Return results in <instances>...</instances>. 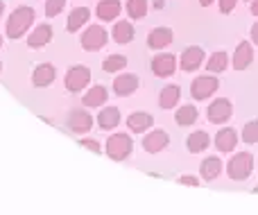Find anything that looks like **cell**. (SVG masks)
<instances>
[{"label":"cell","mask_w":258,"mask_h":215,"mask_svg":"<svg viewBox=\"0 0 258 215\" xmlns=\"http://www.w3.org/2000/svg\"><path fill=\"white\" fill-rule=\"evenodd\" d=\"M34 18H36V14L32 7H16L7 21V36L9 39H21V36L32 27Z\"/></svg>","instance_id":"1"},{"label":"cell","mask_w":258,"mask_h":215,"mask_svg":"<svg viewBox=\"0 0 258 215\" xmlns=\"http://www.w3.org/2000/svg\"><path fill=\"white\" fill-rule=\"evenodd\" d=\"M251 170H254V157H251L249 152L236 154V157L227 163L229 177H231V179H236V181H245L247 177L251 175Z\"/></svg>","instance_id":"2"},{"label":"cell","mask_w":258,"mask_h":215,"mask_svg":"<svg viewBox=\"0 0 258 215\" xmlns=\"http://www.w3.org/2000/svg\"><path fill=\"white\" fill-rule=\"evenodd\" d=\"M132 148H134V143L127 134H113L107 140V157L113 159V161H125L129 154H132Z\"/></svg>","instance_id":"3"},{"label":"cell","mask_w":258,"mask_h":215,"mask_svg":"<svg viewBox=\"0 0 258 215\" xmlns=\"http://www.w3.org/2000/svg\"><path fill=\"white\" fill-rule=\"evenodd\" d=\"M91 82V70L86 66H73L66 73V89L71 93H80L86 89V84Z\"/></svg>","instance_id":"4"},{"label":"cell","mask_w":258,"mask_h":215,"mask_svg":"<svg viewBox=\"0 0 258 215\" xmlns=\"http://www.w3.org/2000/svg\"><path fill=\"white\" fill-rule=\"evenodd\" d=\"M218 86H220L218 77H213V75H202V77H197V80H192V84H190V95H192L195 100H206L209 95H213L215 91H218Z\"/></svg>","instance_id":"5"},{"label":"cell","mask_w":258,"mask_h":215,"mask_svg":"<svg viewBox=\"0 0 258 215\" xmlns=\"http://www.w3.org/2000/svg\"><path fill=\"white\" fill-rule=\"evenodd\" d=\"M104 43H107V30L102 25H89V30L82 34V48L89 52L104 48Z\"/></svg>","instance_id":"6"},{"label":"cell","mask_w":258,"mask_h":215,"mask_svg":"<svg viewBox=\"0 0 258 215\" xmlns=\"http://www.w3.org/2000/svg\"><path fill=\"white\" fill-rule=\"evenodd\" d=\"M231 113H233L231 102H229L227 98H218L215 102L209 104L206 116H209V120L213 122V125H222V122H227L229 118H231Z\"/></svg>","instance_id":"7"},{"label":"cell","mask_w":258,"mask_h":215,"mask_svg":"<svg viewBox=\"0 0 258 215\" xmlns=\"http://www.w3.org/2000/svg\"><path fill=\"white\" fill-rule=\"evenodd\" d=\"M93 127V118L89 111H82V109H73L68 113V129L75 131V134H86Z\"/></svg>","instance_id":"8"},{"label":"cell","mask_w":258,"mask_h":215,"mask_svg":"<svg viewBox=\"0 0 258 215\" xmlns=\"http://www.w3.org/2000/svg\"><path fill=\"white\" fill-rule=\"evenodd\" d=\"M150 68L156 77H170L174 73V68H177V57H174V54H168V52L156 54V57L152 59Z\"/></svg>","instance_id":"9"},{"label":"cell","mask_w":258,"mask_h":215,"mask_svg":"<svg viewBox=\"0 0 258 215\" xmlns=\"http://www.w3.org/2000/svg\"><path fill=\"white\" fill-rule=\"evenodd\" d=\"M202 61H204V50H202L200 45H190V48H186L181 52V57H179L181 70H186V73L197 70V68L202 66Z\"/></svg>","instance_id":"10"},{"label":"cell","mask_w":258,"mask_h":215,"mask_svg":"<svg viewBox=\"0 0 258 215\" xmlns=\"http://www.w3.org/2000/svg\"><path fill=\"white\" fill-rule=\"evenodd\" d=\"M168 143H170V136L165 134L163 129H154L143 138V150L150 152V154H156V152H161V150L168 148Z\"/></svg>","instance_id":"11"},{"label":"cell","mask_w":258,"mask_h":215,"mask_svg":"<svg viewBox=\"0 0 258 215\" xmlns=\"http://www.w3.org/2000/svg\"><path fill=\"white\" fill-rule=\"evenodd\" d=\"M54 77H57V70H54L52 63H39L34 68V73H32V84L36 89H45V86H50L54 82Z\"/></svg>","instance_id":"12"},{"label":"cell","mask_w":258,"mask_h":215,"mask_svg":"<svg viewBox=\"0 0 258 215\" xmlns=\"http://www.w3.org/2000/svg\"><path fill=\"white\" fill-rule=\"evenodd\" d=\"M172 39H174V34L170 27H154V30L147 34V45H150L152 50H161L172 43Z\"/></svg>","instance_id":"13"},{"label":"cell","mask_w":258,"mask_h":215,"mask_svg":"<svg viewBox=\"0 0 258 215\" xmlns=\"http://www.w3.org/2000/svg\"><path fill=\"white\" fill-rule=\"evenodd\" d=\"M138 89V77L136 75H118L113 80V93L120 95V98H127V95L136 93Z\"/></svg>","instance_id":"14"},{"label":"cell","mask_w":258,"mask_h":215,"mask_svg":"<svg viewBox=\"0 0 258 215\" xmlns=\"http://www.w3.org/2000/svg\"><path fill=\"white\" fill-rule=\"evenodd\" d=\"M251 59H254V50H251V43H247V41L238 43L236 52H233V68H236V70H245V68L251 63Z\"/></svg>","instance_id":"15"},{"label":"cell","mask_w":258,"mask_h":215,"mask_svg":"<svg viewBox=\"0 0 258 215\" xmlns=\"http://www.w3.org/2000/svg\"><path fill=\"white\" fill-rule=\"evenodd\" d=\"M152 122H154V118H152L150 113H145V111H136V113H132V116L127 118V127L134 131V134H143L145 129H150L152 127Z\"/></svg>","instance_id":"16"},{"label":"cell","mask_w":258,"mask_h":215,"mask_svg":"<svg viewBox=\"0 0 258 215\" xmlns=\"http://www.w3.org/2000/svg\"><path fill=\"white\" fill-rule=\"evenodd\" d=\"M89 21H91V12H89V9H86V7H77V9H73L71 16H68L66 30L68 32H77L80 27H84Z\"/></svg>","instance_id":"17"},{"label":"cell","mask_w":258,"mask_h":215,"mask_svg":"<svg viewBox=\"0 0 258 215\" xmlns=\"http://www.w3.org/2000/svg\"><path fill=\"white\" fill-rule=\"evenodd\" d=\"M50 39H52V27L50 25H39V27H34V32L30 34L27 45H30V48H43V45L50 43Z\"/></svg>","instance_id":"18"},{"label":"cell","mask_w":258,"mask_h":215,"mask_svg":"<svg viewBox=\"0 0 258 215\" xmlns=\"http://www.w3.org/2000/svg\"><path fill=\"white\" fill-rule=\"evenodd\" d=\"M98 125H100V129H113V127H118L120 125V109H116V107L102 109L98 116Z\"/></svg>","instance_id":"19"},{"label":"cell","mask_w":258,"mask_h":215,"mask_svg":"<svg viewBox=\"0 0 258 215\" xmlns=\"http://www.w3.org/2000/svg\"><path fill=\"white\" fill-rule=\"evenodd\" d=\"M236 143H238V134L233 129H220L218 136H215V148L220 152H233Z\"/></svg>","instance_id":"20"},{"label":"cell","mask_w":258,"mask_h":215,"mask_svg":"<svg viewBox=\"0 0 258 215\" xmlns=\"http://www.w3.org/2000/svg\"><path fill=\"white\" fill-rule=\"evenodd\" d=\"M120 9V0H102V3H98V18L100 21H113V18H118Z\"/></svg>","instance_id":"21"},{"label":"cell","mask_w":258,"mask_h":215,"mask_svg":"<svg viewBox=\"0 0 258 215\" xmlns=\"http://www.w3.org/2000/svg\"><path fill=\"white\" fill-rule=\"evenodd\" d=\"M179 98H181V89H179L177 84L165 86V89L161 91V95H159V104H161V109H172V107H177Z\"/></svg>","instance_id":"22"},{"label":"cell","mask_w":258,"mask_h":215,"mask_svg":"<svg viewBox=\"0 0 258 215\" xmlns=\"http://www.w3.org/2000/svg\"><path fill=\"white\" fill-rule=\"evenodd\" d=\"M209 143H211V138L206 131H192L186 138V148H188V152H192V154L204 152V150L209 148Z\"/></svg>","instance_id":"23"},{"label":"cell","mask_w":258,"mask_h":215,"mask_svg":"<svg viewBox=\"0 0 258 215\" xmlns=\"http://www.w3.org/2000/svg\"><path fill=\"white\" fill-rule=\"evenodd\" d=\"M200 172H202V177H204L206 181H213L215 177L222 172V161H220L218 157L204 159V161H202V166H200Z\"/></svg>","instance_id":"24"},{"label":"cell","mask_w":258,"mask_h":215,"mask_svg":"<svg viewBox=\"0 0 258 215\" xmlns=\"http://www.w3.org/2000/svg\"><path fill=\"white\" fill-rule=\"evenodd\" d=\"M109 93L104 86H93V89H89V93L82 98V102H84V107H102L104 102H107Z\"/></svg>","instance_id":"25"},{"label":"cell","mask_w":258,"mask_h":215,"mask_svg":"<svg viewBox=\"0 0 258 215\" xmlns=\"http://www.w3.org/2000/svg\"><path fill=\"white\" fill-rule=\"evenodd\" d=\"M174 120H177V125H181V127L195 125V120H197V109L192 107V104H183V107L179 109L177 113H174Z\"/></svg>","instance_id":"26"},{"label":"cell","mask_w":258,"mask_h":215,"mask_svg":"<svg viewBox=\"0 0 258 215\" xmlns=\"http://www.w3.org/2000/svg\"><path fill=\"white\" fill-rule=\"evenodd\" d=\"M134 39V25L127 21H120L116 23V27H113V41L116 43H129V41Z\"/></svg>","instance_id":"27"},{"label":"cell","mask_w":258,"mask_h":215,"mask_svg":"<svg viewBox=\"0 0 258 215\" xmlns=\"http://www.w3.org/2000/svg\"><path fill=\"white\" fill-rule=\"evenodd\" d=\"M227 66H229V54L227 52H213L211 54V59H209V63H206V68H209V73H222V70H227Z\"/></svg>","instance_id":"28"},{"label":"cell","mask_w":258,"mask_h":215,"mask_svg":"<svg viewBox=\"0 0 258 215\" xmlns=\"http://www.w3.org/2000/svg\"><path fill=\"white\" fill-rule=\"evenodd\" d=\"M125 66H127L125 54H111V57H107L102 61V70L104 73H118V70H122Z\"/></svg>","instance_id":"29"},{"label":"cell","mask_w":258,"mask_h":215,"mask_svg":"<svg viewBox=\"0 0 258 215\" xmlns=\"http://www.w3.org/2000/svg\"><path fill=\"white\" fill-rule=\"evenodd\" d=\"M129 18H143L147 14V0H127Z\"/></svg>","instance_id":"30"},{"label":"cell","mask_w":258,"mask_h":215,"mask_svg":"<svg viewBox=\"0 0 258 215\" xmlns=\"http://www.w3.org/2000/svg\"><path fill=\"white\" fill-rule=\"evenodd\" d=\"M242 140H245L247 145L258 143V120H249L245 125V129H242Z\"/></svg>","instance_id":"31"},{"label":"cell","mask_w":258,"mask_h":215,"mask_svg":"<svg viewBox=\"0 0 258 215\" xmlns=\"http://www.w3.org/2000/svg\"><path fill=\"white\" fill-rule=\"evenodd\" d=\"M63 5H66V0H48V3H45V16L54 18L63 9Z\"/></svg>","instance_id":"32"},{"label":"cell","mask_w":258,"mask_h":215,"mask_svg":"<svg viewBox=\"0 0 258 215\" xmlns=\"http://www.w3.org/2000/svg\"><path fill=\"white\" fill-rule=\"evenodd\" d=\"M80 145H82V148H86V150H91V152H95V154H100V152H102V148H100V143H98V140L82 138V140H80Z\"/></svg>","instance_id":"33"},{"label":"cell","mask_w":258,"mask_h":215,"mask_svg":"<svg viewBox=\"0 0 258 215\" xmlns=\"http://www.w3.org/2000/svg\"><path fill=\"white\" fill-rule=\"evenodd\" d=\"M236 3H238V0H220V12H222V14L233 12V7H236Z\"/></svg>","instance_id":"34"},{"label":"cell","mask_w":258,"mask_h":215,"mask_svg":"<svg viewBox=\"0 0 258 215\" xmlns=\"http://www.w3.org/2000/svg\"><path fill=\"white\" fill-rule=\"evenodd\" d=\"M179 184H183V186H197V184H200V181H197V177L183 175V177H179Z\"/></svg>","instance_id":"35"},{"label":"cell","mask_w":258,"mask_h":215,"mask_svg":"<svg viewBox=\"0 0 258 215\" xmlns=\"http://www.w3.org/2000/svg\"><path fill=\"white\" fill-rule=\"evenodd\" d=\"M251 41H254V43L258 45V23H254V25H251Z\"/></svg>","instance_id":"36"},{"label":"cell","mask_w":258,"mask_h":215,"mask_svg":"<svg viewBox=\"0 0 258 215\" xmlns=\"http://www.w3.org/2000/svg\"><path fill=\"white\" fill-rule=\"evenodd\" d=\"M251 14H254V16H258V0H254V3H251Z\"/></svg>","instance_id":"37"},{"label":"cell","mask_w":258,"mask_h":215,"mask_svg":"<svg viewBox=\"0 0 258 215\" xmlns=\"http://www.w3.org/2000/svg\"><path fill=\"white\" fill-rule=\"evenodd\" d=\"M163 5H165V0H154V7L156 9H163Z\"/></svg>","instance_id":"38"},{"label":"cell","mask_w":258,"mask_h":215,"mask_svg":"<svg viewBox=\"0 0 258 215\" xmlns=\"http://www.w3.org/2000/svg\"><path fill=\"white\" fill-rule=\"evenodd\" d=\"M211 3H213V0H200V5H202V7H209Z\"/></svg>","instance_id":"39"},{"label":"cell","mask_w":258,"mask_h":215,"mask_svg":"<svg viewBox=\"0 0 258 215\" xmlns=\"http://www.w3.org/2000/svg\"><path fill=\"white\" fill-rule=\"evenodd\" d=\"M5 12V3H0V14H3Z\"/></svg>","instance_id":"40"},{"label":"cell","mask_w":258,"mask_h":215,"mask_svg":"<svg viewBox=\"0 0 258 215\" xmlns=\"http://www.w3.org/2000/svg\"><path fill=\"white\" fill-rule=\"evenodd\" d=\"M254 193H258V186H256V188H254Z\"/></svg>","instance_id":"41"},{"label":"cell","mask_w":258,"mask_h":215,"mask_svg":"<svg viewBox=\"0 0 258 215\" xmlns=\"http://www.w3.org/2000/svg\"><path fill=\"white\" fill-rule=\"evenodd\" d=\"M0 73H3V63H0Z\"/></svg>","instance_id":"42"},{"label":"cell","mask_w":258,"mask_h":215,"mask_svg":"<svg viewBox=\"0 0 258 215\" xmlns=\"http://www.w3.org/2000/svg\"><path fill=\"white\" fill-rule=\"evenodd\" d=\"M0 45H3V36H0Z\"/></svg>","instance_id":"43"}]
</instances>
